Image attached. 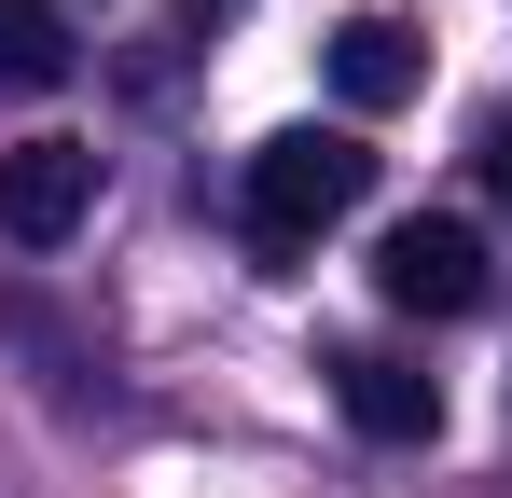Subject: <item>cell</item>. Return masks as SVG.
Listing matches in <instances>:
<instances>
[{"label":"cell","mask_w":512,"mask_h":498,"mask_svg":"<svg viewBox=\"0 0 512 498\" xmlns=\"http://www.w3.org/2000/svg\"><path fill=\"white\" fill-rule=\"evenodd\" d=\"M374 291H388L402 319H471L499 277H485V236H471V222H429L416 208V222H388V249H374Z\"/></svg>","instance_id":"2"},{"label":"cell","mask_w":512,"mask_h":498,"mask_svg":"<svg viewBox=\"0 0 512 498\" xmlns=\"http://www.w3.org/2000/svg\"><path fill=\"white\" fill-rule=\"evenodd\" d=\"M416 83H429V42L402 28V14H346L333 28V97L346 111H402Z\"/></svg>","instance_id":"5"},{"label":"cell","mask_w":512,"mask_h":498,"mask_svg":"<svg viewBox=\"0 0 512 498\" xmlns=\"http://www.w3.org/2000/svg\"><path fill=\"white\" fill-rule=\"evenodd\" d=\"M333 388H346V415H360L374 443H429V429H443V374L402 360V346H346Z\"/></svg>","instance_id":"4"},{"label":"cell","mask_w":512,"mask_h":498,"mask_svg":"<svg viewBox=\"0 0 512 498\" xmlns=\"http://www.w3.org/2000/svg\"><path fill=\"white\" fill-rule=\"evenodd\" d=\"M485 180H499V194H512V111H499V125H485Z\"/></svg>","instance_id":"7"},{"label":"cell","mask_w":512,"mask_h":498,"mask_svg":"<svg viewBox=\"0 0 512 498\" xmlns=\"http://www.w3.org/2000/svg\"><path fill=\"white\" fill-rule=\"evenodd\" d=\"M374 194V153H360V125H277L250 153V249L263 263H291V249H319Z\"/></svg>","instance_id":"1"},{"label":"cell","mask_w":512,"mask_h":498,"mask_svg":"<svg viewBox=\"0 0 512 498\" xmlns=\"http://www.w3.org/2000/svg\"><path fill=\"white\" fill-rule=\"evenodd\" d=\"M70 70H84L70 14H56V0H0V83H14V97H56Z\"/></svg>","instance_id":"6"},{"label":"cell","mask_w":512,"mask_h":498,"mask_svg":"<svg viewBox=\"0 0 512 498\" xmlns=\"http://www.w3.org/2000/svg\"><path fill=\"white\" fill-rule=\"evenodd\" d=\"M97 208V153L84 139H28V153H0V236L14 249H70Z\"/></svg>","instance_id":"3"}]
</instances>
